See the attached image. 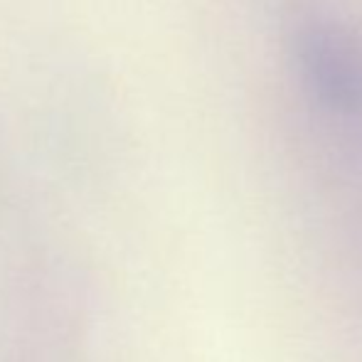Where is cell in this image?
<instances>
[{
    "label": "cell",
    "instance_id": "1",
    "mask_svg": "<svg viewBox=\"0 0 362 362\" xmlns=\"http://www.w3.org/2000/svg\"><path fill=\"white\" fill-rule=\"evenodd\" d=\"M308 89L335 114H362V40L328 20H305L293 37Z\"/></svg>",
    "mask_w": 362,
    "mask_h": 362
}]
</instances>
